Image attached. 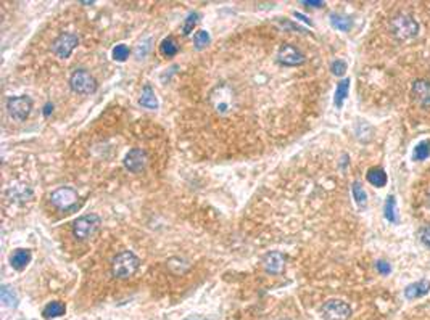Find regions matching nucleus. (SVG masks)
Returning <instances> with one entry per match:
<instances>
[{"instance_id":"nucleus-1","label":"nucleus","mask_w":430,"mask_h":320,"mask_svg":"<svg viewBox=\"0 0 430 320\" xmlns=\"http://www.w3.org/2000/svg\"><path fill=\"white\" fill-rule=\"evenodd\" d=\"M140 265V259L133 251H122L113 257L111 272L116 279H129L133 277Z\"/></svg>"},{"instance_id":"nucleus-2","label":"nucleus","mask_w":430,"mask_h":320,"mask_svg":"<svg viewBox=\"0 0 430 320\" xmlns=\"http://www.w3.org/2000/svg\"><path fill=\"white\" fill-rule=\"evenodd\" d=\"M69 87L79 95H91L97 90V81L85 69H76L69 77Z\"/></svg>"},{"instance_id":"nucleus-3","label":"nucleus","mask_w":430,"mask_h":320,"mask_svg":"<svg viewBox=\"0 0 430 320\" xmlns=\"http://www.w3.org/2000/svg\"><path fill=\"white\" fill-rule=\"evenodd\" d=\"M100 218L97 214H85L77 218L73 224V233L77 240H89L100 227Z\"/></svg>"},{"instance_id":"nucleus-4","label":"nucleus","mask_w":430,"mask_h":320,"mask_svg":"<svg viewBox=\"0 0 430 320\" xmlns=\"http://www.w3.org/2000/svg\"><path fill=\"white\" fill-rule=\"evenodd\" d=\"M77 200H79V195L71 187H60V188L55 190V192H52V195H50L52 204H54L55 207H58L60 211H68V212L76 209Z\"/></svg>"},{"instance_id":"nucleus-5","label":"nucleus","mask_w":430,"mask_h":320,"mask_svg":"<svg viewBox=\"0 0 430 320\" xmlns=\"http://www.w3.org/2000/svg\"><path fill=\"white\" fill-rule=\"evenodd\" d=\"M32 110V100L28 95H21V97H12L7 100V111L8 116L15 121H24L29 116Z\"/></svg>"},{"instance_id":"nucleus-6","label":"nucleus","mask_w":430,"mask_h":320,"mask_svg":"<svg viewBox=\"0 0 430 320\" xmlns=\"http://www.w3.org/2000/svg\"><path fill=\"white\" fill-rule=\"evenodd\" d=\"M352 315V307L345 301L330 299L322 306L324 320H348Z\"/></svg>"},{"instance_id":"nucleus-7","label":"nucleus","mask_w":430,"mask_h":320,"mask_svg":"<svg viewBox=\"0 0 430 320\" xmlns=\"http://www.w3.org/2000/svg\"><path fill=\"white\" fill-rule=\"evenodd\" d=\"M390 28H392V32L397 36L398 39H409V37H414L417 31H419V26L417 23L409 18V16H397V18H393L392 23H390Z\"/></svg>"},{"instance_id":"nucleus-8","label":"nucleus","mask_w":430,"mask_h":320,"mask_svg":"<svg viewBox=\"0 0 430 320\" xmlns=\"http://www.w3.org/2000/svg\"><path fill=\"white\" fill-rule=\"evenodd\" d=\"M77 44H79V39L76 34L65 32V34H61L60 37H57L54 44H52V51H54L58 58H68L71 55V51L77 47Z\"/></svg>"},{"instance_id":"nucleus-9","label":"nucleus","mask_w":430,"mask_h":320,"mask_svg":"<svg viewBox=\"0 0 430 320\" xmlns=\"http://www.w3.org/2000/svg\"><path fill=\"white\" fill-rule=\"evenodd\" d=\"M277 60H279V63L284 66H300L305 63V55L296 47L285 44L279 48Z\"/></svg>"},{"instance_id":"nucleus-10","label":"nucleus","mask_w":430,"mask_h":320,"mask_svg":"<svg viewBox=\"0 0 430 320\" xmlns=\"http://www.w3.org/2000/svg\"><path fill=\"white\" fill-rule=\"evenodd\" d=\"M147 153L144 150L140 148H133L129 150L127 154L124 156V168L129 171V172H142L147 166Z\"/></svg>"},{"instance_id":"nucleus-11","label":"nucleus","mask_w":430,"mask_h":320,"mask_svg":"<svg viewBox=\"0 0 430 320\" xmlns=\"http://www.w3.org/2000/svg\"><path fill=\"white\" fill-rule=\"evenodd\" d=\"M263 267L268 274L279 275L285 267V256L280 251H271L263 257Z\"/></svg>"},{"instance_id":"nucleus-12","label":"nucleus","mask_w":430,"mask_h":320,"mask_svg":"<svg viewBox=\"0 0 430 320\" xmlns=\"http://www.w3.org/2000/svg\"><path fill=\"white\" fill-rule=\"evenodd\" d=\"M12 267L16 271H23L26 265L31 262V251L29 249H16L10 257Z\"/></svg>"},{"instance_id":"nucleus-13","label":"nucleus","mask_w":430,"mask_h":320,"mask_svg":"<svg viewBox=\"0 0 430 320\" xmlns=\"http://www.w3.org/2000/svg\"><path fill=\"white\" fill-rule=\"evenodd\" d=\"M428 290H430V282L420 280V282H417V283L409 285V287L405 290V296H406L408 299H414V298H419V296L427 295Z\"/></svg>"},{"instance_id":"nucleus-14","label":"nucleus","mask_w":430,"mask_h":320,"mask_svg":"<svg viewBox=\"0 0 430 320\" xmlns=\"http://www.w3.org/2000/svg\"><path fill=\"white\" fill-rule=\"evenodd\" d=\"M414 93L422 106H430V82L427 81H417L414 84Z\"/></svg>"},{"instance_id":"nucleus-15","label":"nucleus","mask_w":430,"mask_h":320,"mask_svg":"<svg viewBox=\"0 0 430 320\" xmlns=\"http://www.w3.org/2000/svg\"><path fill=\"white\" fill-rule=\"evenodd\" d=\"M65 312H66V306L63 304V302L52 301V302H49L46 307H44L42 315H44V318L50 320V318H57V317L65 315Z\"/></svg>"},{"instance_id":"nucleus-16","label":"nucleus","mask_w":430,"mask_h":320,"mask_svg":"<svg viewBox=\"0 0 430 320\" xmlns=\"http://www.w3.org/2000/svg\"><path fill=\"white\" fill-rule=\"evenodd\" d=\"M139 103L142 105L144 108H148V110H156L158 108V100H156V95L153 92V89L150 87V85H144L142 89V95H140V100Z\"/></svg>"},{"instance_id":"nucleus-17","label":"nucleus","mask_w":430,"mask_h":320,"mask_svg":"<svg viewBox=\"0 0 430 320\" xmlns=\"http://www.w3.org/2000/svg\"><path fill=\"white\" fill-rule=\"evenodd\" d=\"M367 182L372 184L374 187H383L387 184V174L383 172V169L380 168H372L367 172Z\"/></svg>"},{"instance_id":"nucleus-18","label":"nucleus","mask_w":430,"mask_h":320,"mask_svg":"<svg viewBox=\"0 0 430 320\" xmlns=\"http://www.w3.org/2000/svg\"><path fill=\"white\" fill-rule=\"evenodd\" d=\"M0 298H2L4 304L7 307L18 306V295H16V291L12 287H8V285H4L2 290H0Z\"/></svg>"},{"instance_id":"nucleus-19","label":"nucleus","mask_w":430,"mask_h":320,"mask_svg":"<svg viewBox=\"0 0 430 320\" xmlns=\"http://www.w3.org/2000/svg\"><path fill=\"white\" fill-rule=\"evenodd\" d=\"M348 89H350V79H343V81L338 82L337 90H335V98H333L337 108H341V105H343V101L348 95Z\"/></svg>"},{"instance_id":"nucleus-20","label":"nucleus","mask_w":430,"mask_h":320,"mask_svg":"<svg viewBox=\"0 0 430 320\" xmlns=\"http://www.w3.org/2000/svg\"><path fill=\"white\" fill-rule=\"evenodd\" d=\"M178 50L179 47L176 44V40H174V37H166L160 45V51L164 57H174L178 54Z\"/></svg>"},{"instance_id":"nucleus-21","label":"nucleus","mask_w":430,"mask_h":320,"mask_svg":"<svg viewBox=\"0 0 430 320\" xmlns=\"http://www.w3.org/2000/svg\"><path fill=\"white\" fill-rule=\"evenodd\" d=\"M330 24L338 31H348L350 28H352V20L347 18V16L332 15L330 16Z\"/></svg>"},{"instance_id":"nucleus-22","label":"nucleus","mask_w":430,"mask_h":320,"mask_svg":"<svg viewBox=\"0 0 430 320\" xmlns=\"http://www.w3.org/2000/svg\"><path fill=\"white\" fill-rule=\"evenodd\" d=\"M430 154V142L428 140H422L420 143H417V146L414 148V153H412V158L417 161L425 159Z\"/></svg>"},{"instance_id":"nucleus-23","label":"nucleus","mask_w":430,"mask_h":320,"mask_svg":"<svg viewBox=\"0 0 430 320\" xmlns=\"http://www.w3.org/2000/svg\"><path fill=\"white\" fill-rule=\"evenodd\" d=\"M353 196H355V201H356V204L361 207H366V204H367V196H366V192H364V188L361 187V184L359 182H355L353 184Z\"/></svg>"},{"instance_id":"nucleus-24","label":"nucleus","mask_w":430,"mask_h":320,"mask_svg":"<svg viewBox=\"0 0 430 320\" xmlns=\"http://www.w3.org/2000/svg\"><path fill=\"white\" fill-rule=\"evenodd\" d=\"M111 55H113V60H115V62H126L127 57H129V48L124 44H119L113 48Z\"/></svg>"},{"instance_id":"nucleus-25","label":"nucleus","mask_w":430,"mask_h":320,"mask_svg":"<svg viewBox=\"0 0 430 320\" xmlns=\"http://www.w3.org/2000/svg\"><path fill=\"white\" fill-rule=\"evenodd\" d=\"M395 196H389L387 203H385V218L390 222H397V211H395Z\"/></svg>"},{"instance_id":"nucleus-26","label":"nucleus","mask_w":430,"mask_h":320,"mask_svg":"<svg viewBox=\"0 0 430 320\" xmlns=\"http://www.w3.org/2000/svg\"><path fill=\"white\" fill-rule=\"evenodd\" d=\"M197 21H198V15H197V13H190V15L187 16L186 21H184V28H182L184 36H189V34L194 31Z\"/></svg>"},{"instance_id":"nucleus-27","label":"nucleus","mask_w":430,"mask_h":320,"mask_svg":"<svg viewBox=\"0 0 430 320\" xmlns=\"http://www.w3.org/2000/svg\"><path fill=\"white\" fill-rule=\"evenodd\" d=\"M209 34L206 32V31H198L197 34H195V37H194V42H195V47L198 48V50H201V48H205L208 44H209Z\"/></svg>"},{"instance_id":"nucleus-28","label":"nucleus","mask_w":430,"mask_h":320,"mask_svg":"<svg viewBox=\"0 0 430 320\" xmlns=\"http://www.w3.org/2000/svg\"><path fill=\"white\" fill-rule=\"evenodd\" d=\"M330 69L335 76H343L347 73V63L341 62V60H335V62L330 65Z\"/></svg>"},{"instance_id":"nucleus-29","label":"nucleus","mask_w":430,"mask_h":320,"mask_svg":"<svg viewBox=\"0 0 430 320\" xmlns=\"http://www.w3.org/2000/svg\"><path fill=\"white\" fill-rule=\"evenodd\" d=\"M377 271H379L382 275H387V274H390L392 267H390V264H387L385 261H379V262H377Z\"/></svg>"},{"instance_id":"nucleus-30","label":"nucleus","mask_w":430,"mask_h":320,"mask_svg":"<svg viewBox=\"0 0 430 320\" xmlns=\"http://www.w3.org/2000/svg\"><path fill=\"white\" fill-rule=\"evenodd\" d=\"M420 240H422V243L425 246H430V226L422 233H420Z\"/></svg>"},{"instance_id":"nucleus-31","label":"nucleus","mask_w":430,"mask_h":320,"mask_svg":"<svg viewBox=\"0 0 430 320\" xmlns=\"http://www.w3.org/2000/svg\"><path fill=\"white\" fill-rule=\"evenodd\" d=\"M52 111H54V105H52V103H47V105L44 106V116H50Z\"/></svg>"},{"instance_id":"nucleus-32","label":"nucleus","mask_w":430,"mask_h":320,"mask_svg":"<svg viewBox=\"0 0 430 320\" xmlns=\"http://www.w3.org/2000/svg\"><path fill=\"white\" fill-rule=\"evenodd\" d=\"M305 5H308V7H322L324 5V2H303Z\"/></svg>"},{"instance_id":"nucleus-33","label":"nucleus","mask_w":430,"mask_h":320,"mask_svg":"<svg viewBox=\"0 0 430 320\" xmlns=\"http://www.w3.org/2000/svg\"><path fill=\"white\" fill-rule=\"evenodd\" d=\"M184 320H206V318H205V317H201V315H190V317L184 318Z\"/></svg>"},{"instance_id":"nucleus-34","label":"nucleus","mask_w":430,"mask_h":320,"mask_svg":"<svg viewBox=\"0 0 430 320\" xmlns=\"http://www.w3.org/2000/svg\"><path fill=\"white\" fill-rule=\"evenodd\" d=\"M295 18H300V20H303V21H306V23H310L311 24V21L306 18V16H303V15H300V13H295Z\"/></svg>"},{"instance_id":"nucleus-35","label":"nucleus","mask_w":430,"mask_h":320,"mask_svg":"<svg viewBox=\"0 0 430 320\" xmlns=\"http://www.w3.org/2000/svg\"><path fill=\"white\" fill-rule=\"evenodd\" d=\"M425 203L430 206V185H428V188H427V192H425Z\"/></svg>"},{"instance_id":"nucleus-36","label":"nucleus","mask_w":430,"mask_h":320,"mask_svg":"<svg viewBox=\"0 0 430 320\" xmlns=\"http://www.w3.org/2000/svg\"><path fill=\"white\" fill-rule=\"evenodd\" d=\"M280 320H290V318H280Z\"/></svg>"}]
</instances>
